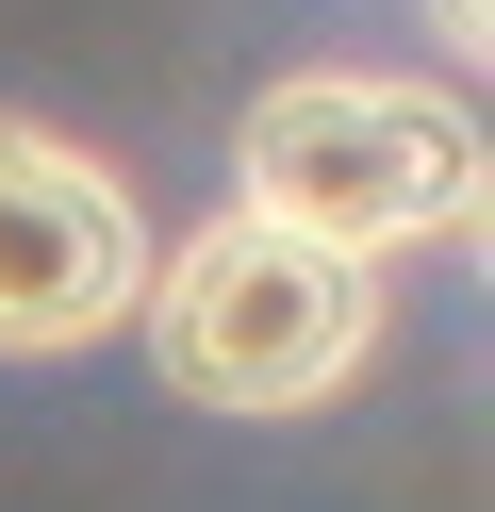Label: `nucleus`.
I'll return each mask as SVG.
<instances>
[{"label":"nucleus","mask_w":495,"mask_h":512,"mask_svg":"<svg viewBox=\"0 0 495 512\" xmlns=\"http://www.w3.org/2000/svg\"><path fill=\"white\" fill-rule=\"evenodd\" d=\"M429 17H446V50H479V34H495V0H429Z\"/></svg>","instance_id":"nucleus-4"},{"label":"nucleus","mask_w":495,"mask_h":512,"mask_svg":"<svg viewBox=\"0 0 495 512\" xmlns=\"http://www.w3.org/2000/svg\"><path fill=\"white\" fill-rule=\"evenodd\" d=\"M149 298V199L50 116H0V364H83Z\"/></svg>","instance_id":"nucleus-3"},{"label":"nucleus","mask_w":495,"mask_h":512,"mask_svg":"<svg viewBox=\"0 0 495 512\" xmlns=\"http://www.w3.org/2000/svg\"><path fill=\"white\" fill-rule=\"evenodd\" d=\"M132 331H149V364H165L182 413L281 430V413H330L380 364V265H347V248H314V232H264V215H215V232L149 248Z\"/></svg>","instance_id":"nucleus-2"},{"label":"nucleus","mask_w":495,"mask_h":512,"mask_svg":"<svg viewBox=\"0 0 495 512\" xmlns=\"http://www.w3.org/2000/svg\"><path fill=\"white\" fill-rule=\"evenodd\" d=\"M231 215L314 232L347 265L462 248L479 232V116L446 83H396V67H281L231 116Z\"/></svg>","instance_id":"nucleus-1"}]
</instances>
